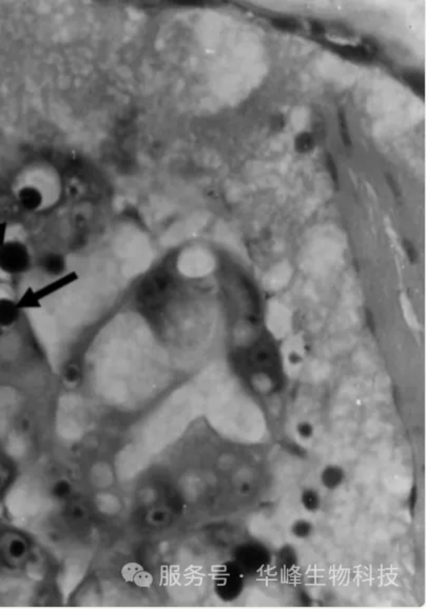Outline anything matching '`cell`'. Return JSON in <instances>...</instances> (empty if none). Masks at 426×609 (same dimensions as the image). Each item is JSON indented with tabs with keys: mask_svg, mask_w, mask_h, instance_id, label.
Instances as JSON below:
<instances>
[{
	"mask_svg": "<svg viewBox=\"0 0 426 609\" xmlns=\"http://www.w3.org/2000/svg\"><path fill=\"white\" fill-rule=\"evenodd\" d=\"M29 263L28 252L19 244H8L0 247V269L6 273L23 271Z\"/></svg>",
	"mask_w": 426,
	"mask_h": 609,
	"instance_id": "cell-1",
	"label": "cell"
},
{
	"mask_svg": "<svg viewBox=\"0 0 426 609\" xmlns=\"http://www.w3.org/2000/svg\"><path fill=\"white\" fill-rule=\"evenodd\" d=\"M328 46L332 50H335L338 54L342 55L343 57L349 59H367L370 54L367 49L363 48L361 45H348V44H338L335 42H327Z\"/></svg>",
	"mask_w": 426,
	"mask_h": 609,
	"instance_id": "cell-2",
	"label": "cell"
},
{
	"mask_svg": "<svg viewBox=\"0 0 426 609\" xmlns=\"http://www.w3.org/2000/svg\"><path fill=\"white\" fill-rule=\"evenodd\" d=\"M18 307L12 300L2 298L0 299V325H11L17 316Z\"/></svg>",
	"mask_w": 426,
	"mask_h": 609,
	"instance_id": "cell-3",
	"label": "cell"
},
{
	"mask_svg": "<svg viewBox=\"0 0 426 609\" xmlns=\"http://www.w3.org/2000/svg\"><path fill=\"white\" fill-rule=\"evenodd\" d=\"M404 80L407 83L410 88L414 90L418 95L423 96L424 94V80L423 76L420 73H406L404 74Z\"/></svg>",
	"mask_w": 426,
	"mask_h": 609,
	"instance_id": "cell-4",
	"label": "cell"
},
{
	"mask_svg": "<svg viewBox=\"0 0 426 609\" xmlns=\"http://www.w3.org/2000/svg\"><path fill=\"white\" fill-rule=\"evenodd\" d=\"M271 22L277 29L289 32H295L301 28V25H299L297 20L292 18H274L271 20Z\"/></svg>",
	"mask_w": 426,
	"mask_h": 609,
	"instance_id": "cell-5",
	"label": "cell"
},
{
	"mask_svg": "<svg viewBox=\"0 0 426 609\" xmlns=\"http://www.w3.org/2000/svg\"><path fill=\"white\" fill-rule=\"evenodd\" d=\"M314 138L308 133H303L301 135H298L297 140H296V149L299 152V153H306L309 152L312 148H314Z\"/></svg>",
	"mask_w": 426,
	"mask_h": 609,
	"instance_id": "cell-6",
	"label": "cell"
},
{
	"mask_svg": "<svg viewBox=\"0 0 426 609\" xmlns=\"http://www.w3.org/2000/svg\"><path fill=\"white\" fill-rule=\"evenodd\" d=\"M340 126H341L342 139H343L345 146H350L351 142H350L349 133H348V129H347V124H346V119H345V116L343 114V112L340 113Z\"/></svg>",
	"mask_w": 426,
	"mask_h": 609,
	"instance_id": "cell-7",
	"label": "cell"
},
{
	"mask_svg": "<svg viewBox=\"0 0 426 609\" xmlns=\"http://www.w3.org/2000/svg\"><path fill=\"white\" fill-rule=\"evenodd\" d=\"M62 265H63V262H62V259L59 258V257L53 256V257H50L48 260H46V266H48L49 270H52V271L62 270Z\"/></svg>",
	"mask_w": 426,
	"mask_h": 609,
	"instance_id": "cell-8",
	"label": "cell"
},
{
	"mask_svg": "<svg viewBox=\"0 0 426 609\" xmlns=\"http://www.w3.org/2000/svg\"><path fill=\"white\" fill-rule=\"evenodd\" d=\"M326 164H327V168H328V170H329V172L331 174L332 179H334L335 184H337L338 183V170H337L336 164L334 163V160H332L330 155H327V159H326Z\"/></svg>",
	"mask_w": 426,
	"mask_h": 609,
	"instance_id": "cell-9",
	"label": "cell"
},
{
	"mask_svg": "<svg viewBox=\"0 0 426 609\" xmlns=\"http://www.w3.org/2000/svg\"><path fill=\"white\" fill-rule=\"evenodd\" d=\"M310 25H311V31L314 32L315 34H318V35L324 34L325 29H324V26H323L321 23H320V22H318V21H311V22H310Z\"/></svg>",
	"mask_w": 426,
	"mask_h": 609,
	"instance_id": "cell-10",
	"label": "cell"
}]
</instances>
